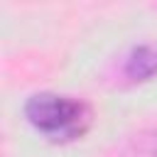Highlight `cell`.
<instances>
[{
  "label": "cell",
  "instance_id": "6da1fadb",
  "mask_svg": "<svg viewBox=\"0 0 157 157\" xmlns=\"http://www.w3.org/2000/svg\"><path fill=\"white\" fill-rule=\"evenodd\" d=\"M37 125H42L44 130L59 132V135H69L74 130H81V105L64 101V98H42L37 101V113H34Z\"/></svg>",
  "mask_w": 157,
  "mask_h": 157
}]
</instances>
